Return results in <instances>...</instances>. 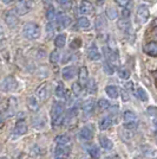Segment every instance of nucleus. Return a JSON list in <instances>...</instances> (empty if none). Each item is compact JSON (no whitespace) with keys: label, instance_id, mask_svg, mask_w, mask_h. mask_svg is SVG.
<instances>
[{"label":"nucleus","instance_id":"obj_1","mask_svg":"<svg viewBox=\"0 0 157 159\" xmlns=\"http://www.w3.org/2000/svg\"><path fill=\"white\" fill-rule=\"evenodd\" d=\"M23 33L27 39H38L41 34V29L36 23H27L23 29Z\"/></svg>","mask_w":157,"mask_h":159},{"label":"nucleus","instance_id":"obj_2","mask_svg":"<svg viewBox=\"0 0 157 159\" xmlns=\"http://www.w3.org/2000/svg\"><path fill=\"white\" fill-rule=\"evenodd\" d=\"M63 113H64V106L60 102H54L51 109V119L53 125H60L63 121Z\"/></svg>","mask_w":157,"mask_h":159},{"label":"nucleus","instance_id":"obj_3","mask_svg":"<svg viewBox=\"0 0 157 159\" xmlns=\"http://www.w3.org/2000/svg\"><path fill=\"white\" fill-rule=\"evenodd\" d=\"M34 6V1L33 0H18L15 4V12L19 16L28 13Z\"/></svg>","mask_w":157,"mask_h":159},{"label":"nucleus","instance_id":"obj_4","mask_svg":"<svg viewBox=\"0 0 157 159\" xmlns=\"http://www.w3.org/2000/svg\"><path fill=\"white\" fill-rule=\"evenodd\" d=\"M1 88L5 92H14L18 88V82H17V80L14 79L13 76H7L6 79L2 81Z\"/></svg>","mask_w":157,"mask_h":159},{"label":"nucleus","instance_id":"obj_5","mask_svg":"<svg viewBox=\"0 0 157 159\" xmlns=\"http://www.w3.org/2000/svg\"><path fill=\"white\" fill-rule=\"evenodd\" d=\"M4 20H5L6 25L10 27V29H15V27L18 26V23H19L18 17H17L15 13H13L12 11L5 12V14H4Z\"/></svg>","mask_w":157,"mask_h":159},{"label":"nucleus","instance_id":"obj_6","mask_svg":"<svg viewBox=\"0 0 157 159\" xmlns=\"http://www.w3.org/2000/svg\"><path fill=\"white\" fill-rule=\"evenodd\" d=\"M79 12L84 16H91L95 12V7L89 0H82L79 2Z\"/></svg>","mask_w":157,"mask_h":159},{"label":"nucleus","instance_id":"obj_7","mask_svg":"<svg viewBox=\"0 0 157 159\" xmlns=\"http://www.w3.org/2000/svg\"><path fill=\"white\" fill-rule=\"evenodd\" d=\"M78 80H79V84L82 87L87 86V82H89V71H87V68L86 66H82L79 69Z\"/></svg>","mask_w":157,"mask_h":159},{"label":"nucleus","instance_id":"obj_8","mask_svg":"<svg viewBox=\"0 0 157 159\" xmlns=\"http://www.w3.org/2000/svg\"><path fill=\"white\" fill-rule=\"evenodd\" d=\"M149 10L145 5H139L137 7V18L141 20V23H145L149 19Z\"/></svg>","mask_w":157,"mask_h":159},{"label":"nucleus","instance_id":"obj_9","mask_svg":"<svg viewBox=\"0 0 157 159\" xmlns=\"http://www.w3.org/2000/svg\"><path fill=\"white\" fill-rule=\"evenodd\" d=\"M72 23V19L69 17V16H65V14H58L57 17V24H58V29H65V27L70 26Z\"/></svg>","mask_w":157,"mask_h":159},{"label":"nucleus","instance_id":"obj_10","mask_svg":"<svg viewBox=\"0 0 157 159\" xmlns=\"http://www.w3.org/2000/svg\"><path fill=\"white\" fill-rule=\"evenodd\" d=\"M76 73H77L76 66H65V68L63 69V71H62V76H63V79L64 80H71V79L74 77Z\"/></svg>","mask_w":157,"mask_h":159},{"label":"nucleus","instance_id":"obj_11","mask_svg":"<svg viewBox=\"0 0 157 159\" xmlns=\"http://www.w3.org/2000/svg\"><path fill=\"white\" fill-rule=\"evenodd\" d=\"M87 57L91 61L100 60V52H99L98 48L96 47L95 44H92L91 47L89 48V50H87Z\"/></svg>","mask_w":157,"mask_h":159},{"label":"nucleus","instance_id":"obj_12","mask_svg":"<svg viewBox=\"0 0 157 159\" xmlns=\"http://www.w3.org/2000/svg\"><path fill=\"white\" fill-rule=\"evenodd\" d=\"M27 132V125L24 120H18L14 126V133L18 135H23Z\"/></svg>","mask_w":157,"mask_h":159},{"label":"nucleus","instance_id":"obj_13","mask_svg":"<svg viewBox=\"0 0 157 159\" xmlns=\"http://www.w3.org/2000/svg\"><path fill=\"white\" fill-rule=\"evenodd\" d=\"M143 51L146 55H150V56H156L157 57V43L155 42H150L148 44H145L143 47Z\"/></svg>","mask_w":157,"mask_h":159},{"label":"nucleus","instance_id":"obj_14","mask_svg":"<svg viewBox=\"0 0 157 159\" xmlns=\"http://www.w3.org/2000/svg\"><path fill=\"white\" fill-rule=\"evenodd\" d=\"M92 137H93V132L89 127H83L79 132V138L82 140H90L92 139Z\"/></svg>","mask_w":157,"mask_h":159},{"label":"nucleus","instance_id":"obj_15","mask_svg":"<svg viewBox=\"0 0 157 159\" xmlns=\"http://www.w3.org/2000/svg\"><path fill=\"white\" fill-rule=\"evenodd\" d=\"M69 153H70V147L66 145H58V147L56 148V156L60 158L69 156Z\"/></svg>","mask_w":157,"mask_h":159},{"label":"nucleus","instance_id":"obj_16","mask_svg":"<svg viewBox=\"0 0 157 159\" xmlns=\"http://www.w3.org/2000/svg\"><path fill=\"white\" fill-rule=\"evenodd\" d=\"M27 107L31 111H33V112H37L39 109V102H38V100L36 99L34 96H28L27 98Z\"/></svg>","mask_w":157,"mask_h":159},{"label":"nucleus","instance_id":"obj_17","mask_svg":"<svg viewBox=\"0 0 157 159\" xmlns=\"http://www.w3.org/2000/svg\"><path fill=\"white\" fill-rule=\"evenodd\" d=\"M105 93L108 94V96L110 99H117L119 90H118V88L116 86H108L105 88Z\"/></svg>","mask_w":157,"mask_h":159},{"label":"nucleus","instance_id":"obj_18","mask_svg":"<svg viewBox=\"0 0 157 159\" xmlns=\"http://www.w3.org/2000/svg\"><path fill=\"white\" fill-rule=\"evenodd\" d=\"M112 126V119L110 116H106L99 121V129L100 131H106L108 128H110Z\"/></svg>","mask_w":157,"mask_h":159},{"label":"nucleus","instance_id":"obj_19","mask_svg":"<svg viewBox=\"0 0 157 159\" xmlns=\"http://www.w3.org/2000/svg\"><path fill=\"white\" fill-rule=\"evenodd\" d=\"M37 95H38V98H39L41 101L46 100V98H47V83H43L41 86L38 87V89H37Z\"/></svg>","mask_w":157,"mask_h":159},{"label":"nucleus","instance_id":"obj_20","mask_svg":"<svg viewBox=\"0 0 157 159\" xmlns=\"http://www.w3.org/2000/svg\"><path fill=\"white\" fill-rule=\"evenodd\" d=\"M136 114L132 112V111H125L123 114V120L125 121V124H130V122H136Z\"/></svg>","mask_w":157,"mask_h":159},{"label":"nucleus","instance_id":"obj_21","mask_svg":"<svg viewBox=\"0 0 157 159\" xmlns=\"http://www.w3.org/2000/svg\"><path fill=\"white\" fill-rule=\"evenodd\" d=\"M99 145L104 150H112V147H113L112 141L106 137H99Z\"/></svg>","mask_w":157,"mask_h":159},{"label":"nucleus","instance_id":"obj_22","mask_svg":"<svg viewBox=\"0 0 157 159\" xmlns=\"http://www.w3.org/2000/svg\"><path fill=\"white\" fill-rule=\"evenodd\" d=\"M65 43H66V36L64 33H62V34H58L56 38H54V45L59 49H62V48L65 47Z\"/></svg>","mask_w":157,"mask_h":159},{"label":"nucleus","instance_id":"obj_23","mask_svg":"<svg viewBox=\"0 0 157 159\" xmlns=\"http://www.w3.org/2000/svg\"><path fill=\"white\" fill-rule=\"evenodd\" d=\"M82 108H83V111H84L85 113H91L92 111H93V108H95V101H93L92 99L86 100L85 102L83 103Z\"/></svg>","mask_w":157,"mask_h":159},{"label":"nucleus","instance_id":"obj_24","mask_svg":"<svg viewBox=\"0 0 157 159\" xmlns=\"http://www.w3.org/2000/svg\"><path fill=\"white\" fill-rule=\"evenodd\" d=\"M77 27L78 29H87V27H90V20L87 19L86 17H80L77 20Z\"/></svg>","mask_w":157,"mask_h":159},{"label":"nucleus","instance_id":"obj_25","mask_svg":"<svg viewBox=\"0 0 157 159\" xmlns=\"http://www.w3.org/2000/svg\"><path fill=\"white\" fill-rule=\"evenodd\" d=\"M87 152H89V154L91 156L92 159H98L99 156H100V151H99V148L95 145L91 146V147H89V148H87Z\"/></svg>","mask_w":157,"mask_h":159},{"label":"nucleus","instance_id":"obj_26","mask_svg":"<svg viewBox=\"0 0 157 159\" xmlns=\"http://www.w3.org/2000/svg\"><path fill=\"white\" fill-rule=\"evenodd\" d=\"M97 107H98L99 111L103 112V111H106V109L110 108V102L105 99H100V100H98V102H97Z\"/></svg>","mask_w":157,"mask_h":159},{"label":"nucleus","instance_id":"obj_27","mask_svg":"<svg viewBox=\"0 0 157 159\" xmlns=\"http://www.w3.org/2000/svg\"><path fill=\"white\" fill-rule=\"evenodd\" d=\"M136 96H137L141 101H148V99H149L146 92L144 90L143 88H141V87H138L137 89H136Z\"/></svg>","mask_w":157,"mask_h":159},{"label":"nucleus","instance_id":"obj_28","mask_svg":"<svg viewBox=\"0 0 157 159\" xmlns=\"http://www.w3.org/2000/svg\"><path fill=\"white\" fill-rule=\"evenodd\" d=\"M106 16H108V18L110 20H113V19H116L117 18V16H118V12H117V10L115 8V7H108L106 8Z\"/></svg>","mask_w":157,"mask_h":159},{"label":"nucleus","instance_id":"obj_29","mask_svg":"<svg viewBox=\"0 0 157 159\" xmlns=\"http://www.w3.org/2000/svg\"><path fill=\"white\" fill-rule=\"evenodd\" d=\"M46 18H47L49 21H52L56 18V10H54V7L52 5L47 7V10H46Z\"/></svg>","mask_w":157,"mask_h":159},{"label":"nucleus","instance_id":"obj_30","mask_svg":"<svg viewBox=\"0 0 157 159\" xmlns=\"http://www.w3.org/2000/svg\"><path fill=\"white\" fill-rule=\"evenodd\" d=\"M66 94V90L65 88H64V84L63 83H59L57 88H56V96L59 98V99H62V98H64Z\"/></svg>","mask_w":157,"mask_h":159},{"label":"nucleus","instance_id":"obj_31","mask_svg":"<svg viewBox=\"0 0 157 159\" xmlns=\"http://www.w3.org/2000/svg\"><path fill=\"white\" fill-rule=\"evenodd\" d=\"M15 108H17V99L15 98H11V99L8 100V107H7V111H10V115L13 114Z\"/></svg>","mask_w":157,"mask_h":159},{"label":"nucleus","instance_id":"obj_32","mask_svg":"<svg viewBox=\"0 0 157 159\" xmlns=\"http://www.w3.org/2000/svg\"><path fill=\"white\" fill-rule=\"evenodd\" d=\"M103 69H104V73L108 74V75H112V74L115 73V69H113L112 64H110L109 61H105L104 63H103Z\"/></svg>","mask_w":157,"mask_h":159},{"label":"nucleus","instance_id":"obj_33","mask_svg":"<svg viewBox=\"0 0 157 159\" xmlns=\"http://www.w3.org/2000/svg\"><path fill=\"white\" fill-rule=\"evenodd\" d=\"M69 141H70V138H69L66 134H62V135H58V137L56 138V143H57L58 145H66Z\"/></svg>","mask_w":157,"mask_h":159},{"label":"nucleus","instance_id":"obj_34","mask_svg":"<svg viewBox=\"0 0 157 159\" xmlns=\"http://www.w3.org/2000/svg\"><path fill=\"white\" fill-rule=\"evenodd\" d=\"M118 76L123 80H128L130 77V71L126 68H119L118 69Z\"/></svg>","mask_w":157,"mask_h":159},{"label":"nucleus","instance_id":"obj_35","mask_svg":"<svg viewBox=\"0 0 157 159\" xmlns=\"http://www.w3.org/2000/svg\"><path fill=\"white\" fill-rule=\"evenodd\" d=\"M87 92L90 94H95L97 92V86H96V82H95V80H90L89 82H87Z\"/></svg>","mask_w":157,"mask_h":159},{"label":"nucleus","instance_id":"obj_36","mask_svg":"<svg viewBox=\"0 0 157 159\" xmlns=\"http://www.w3.org/2000/svg\"><path fill=\"white\" fill-rule=\"evenodd\" d=\"M72 93L74 94L76 96H78L79 94L82 93V86L79 84V82H74L72 84Z\"/></svg>","mask_w":157,"mask_h":159},{"label":"nucleus","instance_id":"obj_37","mask_svg":"<svg viewBox=\"0 0 157 159\" xmlns=\"http://www.w3.org/2000/svg\"><path fill=\"white\" fill-rule=\"evenodd\" d=\"M59 57H60L59 51L54 50V51H52L51 55H50V62H51V63H57V62L59 61Z\"/></svg>","mask_w":157,"mask_h":159},{"label":"nucleus","instance_id":"obj_38","mask_svg":"<svg viewBox=\"0 0 157 159\" xmlns=\"http://www.w3.org/2000/svg\"><path fill=\"white\" fill-rule=\"evenodd\" d=\"M70 47H71V49H79V48L82 47V39L74 38V39L72 40L71 44H70Z\"/></svg>","mask_w":157,"mask_h":159},{"label":"nucleus","instance_id":"obj_39","mask_svg":"<svg viewBox=\"0 0 157 159\" xmlns=\"http://www.w3.org/2000/svg\"><path fill=\"white\" fill-rule=\"evenodd\" d=\"M57 2H58L62 7H66V8L71 6V1H70V0H57Z\"/></svg>","mask_w":157,"mask_h":159},{"label":"nucleus","instance_id":"obj_40","mask_svg":"<svg viewBox=\"0 0 157 159\" xmlns=\"http://www.w3.org/2000/svg\"><path fill=\"white\" fill-rule=\"evenodd\" d=\"M146 112L149 115H157V107H149L148 109H146Z\"/></svg>","mask_w":157,"mask_h":159},{"label":"nucleus","instance_id":"obj_41","mask_svg":"<svg viewBox=\"0 0 157 159\" xmlns=\"http://www.w3.org/2000/svg\"><path fill=\"white\" fill-rule=\"evenodd\" d=\"M129 18H130V11L124 8L122 11V19H129Z\"/></svg>","mask_w":157,"mask_h":159},{"label":"nucleus","instance_id":"obj_42","mask_svg":"<svg viewBox=\"0 0 157 159\" xmlns=\"http://www.w3.org/2000/svg\"><path fill=\"white\" fill-rule=\"evenodd\" d=\"M124 127L126 129H135L137 127V124L136 122H130V124H125Z\"/></svg>","mask_w":157,"mask_h":159},{"label":"nucleus","instance_id":"obj_43","mask_svg":"<svg viewBox=\"0 0 157 159\" xmlns=\"http://www.w3.org/2000/svg\"><path fill=\"white\" fill-rule=\"evenodd\" d=\"M116 2H117L119 6L125 7L128 4H129V0H116Z\"/></svg>","mask_w":157,"mask_h":159},{"label":"nucleus","instance_id":"obj_44","mask_svg":"<svg viewBox=\"0 0 157 159\" xmlns=\"http://www.w3.org/2000/svg\"><path fill=\"white\" fill-rule=\"evenodd\" d=\"M96 21H97V24H96V27H97V30H99V24H100V26H104V20L102 19V17H98Z\"/></svg>","mask_w":157,"mask_h":159},{"label":"nucleus","instance_id":"obj_45","mask_svg":"<svg viewBox=\"0 0 157 159\" xmlns=\"http://www.w3.org/2000/svg\"><path fill=\"white\" fill-rule=\"evenodd\" d=\"M122 96H123V101H128L129 100V95L125 93V90H122Z\"/></svg>","mask_w":157,"mask_h":159},{"label":"nucleus","instance_id":"obj_46","mask_svg":"<svg viewBox=\"0 0 157 159\" xmlns=\"http://www.w3.org/2000/svg\"><path fill=\"white\" fill-rule=\"evenodd\" d=\"M125 87H126L128 89H130V90H132V82H128V83L125 84Z\"/></svg>","mask_w":157,"mask_h":159},{"label":"nucleus","instance_id":"obj_47","mask_svg":"<svg viewBox=\"0 0 157 159\" xmlns=\"http://www.w3.org/2000/svg\"><path fill=\"white\" fill-rule=\"evenodd\" d=\"M4 125H5V121H4V119L0 116V128H2V127H4Z\"/></svg>","mask_w":157,"mask_h":159},{"label":"nucleus","instance_id":"obj_48","mask_svg":"<svg viewBox=\"0 0 157 159\" xmlns=\"http://www.w3.org/2000/svg\"><path fill=\"white\" fill-rule=\"evenodd\" d=\"M104 159H119V157H117V156H110V157H105Z\"/></svg>","mask_w":157,"mask_h":159},{"label":"nucleus","instance_id":"obj_49","mask_svg":"<svg viewBox=\"0 0 157 159\" xmlns=\"http://www.w3.org/2000/svg\"><path fill=\"white\" fill-rule=\"evenodd\" d=\"M51 1H52V0H43V2H44L45 5H49V4H51Z\"/></svg>","mask_w":157,"mask_h":159},{"label":"nucleus","instance_id":"obj_50","mask_svg":"<svg viewBox=\"0 0 157 159\" xmlns=\"http://www.w3.org/2000/svg\"><path fill=\"white\" fill-rule=\"evenodd\" d=\"M11 1H12V0H2V2H4V4H10Z\"/></svg>","mask_w":157,"mask_h":159},{"label":"nucleus","instance_id":"obj_51","mask_svg":"<svg viewBox=\"0 0 157 159\" xmlns=\"http://www.w3.org/2000/svg\"><path fill=\"white\" fill-rule=\"evenodd\" d=\"M152 25H154V26L155 27H157V18L155 20H154V23H152Z\"/></svg>","mask_w":157,"mask_h":159},{"label":"nucleus","instance_id":"obj_52","mask_svg":"<svg viewBox=\"0 0 157 159\" xmlns=\"http://www.w3.org/2000/svg\"><path fill=\"white\" fill-rule=\"evenodd\" d=\"M4 33V29H2V26L0 25V34H2Z\"/></svg>","mask_w":157,"mask_h":159},{"label":"nucleus","instance_id":"obj_53","mask_svg":"<svg viewBox=\"0 0 157 159\" xmlns=\"http://www.w3.org/2000/svg\"><path fill=\"white\" fill-rule=\"evenodd\" d=\"M97 1H98V4H99V5H102V4L104 2V0H97Z\"/></svg>","mask_w":157,"mask_h":159},{"label":"nucleus","instance_id":"obj_54","mask_svg":"<svg viewBox=\"0 0 157 159\" xmlns=\"http://www.w3.org/2000/svg\"><path fill=\"white\" fill-rule=\"evenodd\" d=\"M154 124H155V126H157V120H154Z\"/></svg>","mask_w":157,"mask_h":159},{"label":"nucleus","instance_id":"obj_55","mask_svg":"<svg viewBox=\"0 0 157 159\" xmlns=\"http://www.w3.org/2000/svg\"><path fill=\"white\" fill-rule=\"evenodd\" d=\"M154 76H155V77H156V79H157V71H156V73H155V74H154Z\"/></svg>","mask_w":157,"mask_h":159},{"label":"nucleus","instance_id":"obj_56","mask_svg":"<svg viewBox=\"0 0 157 159\" xmlns=\"http://www.w3.org/2000/svg\"><path fill=\"white\" fill-rule=\"evenodd\" d=\"M54 159H64V158H60V157H57V158H54Z\"/></svg>","mask_w":157,"mask_h":159},{"label":"nucleus","instance_id":"obj_57","mask_svg":"<svg viewBox=\"0 0 157 159\" xmlns=\"http://www.w3.org/2000/svg\"><path fill=\"white\" fill-rule=\"evenodd\" d=\"M0 103H1V98H0Z\"/></svg>","mask_w":157,"mask_h":159},{"label":"nucleus","instance_id":"obj_58","mask_svg":"<svg viewBox=\"0 0 157 159\" xmlns=\"http://www.w3.org/2000/svg\"><path fill=\"white\" fill-rule=\"evenodd\" d=\"M156 138H157V132H156Z\"/></svg>","mask_w":157,"mask_h":159},{"label":"nucleus","instance_id":"obj_59","mask_svg":"<svg viewBox=\"0 0 157 159\" xmlns=\"http://www.w3.org/2000/svg\"><path fill=\"white\" fill-rule=\"evenodd\" d=\"M134 159H139V158H134Z\"/></svg>","mask_w":157,"mask_h":159}]
</instances>
